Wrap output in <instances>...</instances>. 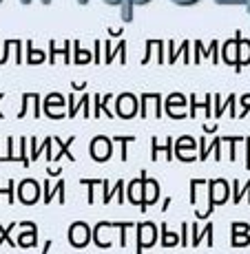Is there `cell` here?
<instances>
[{"instance_id": "9c48e42d", "label": "cell", "mask_w": 250, "mask_h": 254, "mask_svg": "<svg viewBox=\"0 0 250 254\" xmlns=\"http://www.w3.org/2000/svg\"><path fill=\"white\" fill-rule=\"evenodd\" d=\"M204 239H208V246H213V223H208L202 230H199L197 223H193V226H190V246L197 248Z\"/></svg>"}, {"instance_id": "9a60e30c", "label": "cell", "mask_w": 250, "mask_h": 254, "mask_svg": "<svg viewBox=\"0 0 250 254\" xmlns=\"http://www.w3.org/2000/svg\"><path fill=\"white\" fill-rule=\"evenodd\" d=\"M166 45L170 47V56H168V62H170V64H173V62L177 60V56H184V64H190V58H188L190 42H188V40H184V42H182V47H179L177 51H175V49H173V45H170V42H166Z\"/></svg>"}, {"instance_id": "d4e9b609", "label": "cell", "mask_w": 250, "mask_h": 254, "mask_svg": "<svg viewBox=\"0 0 250 254\" xmlns=\"http://www.w3.org/2000/svg\"><path fill=\"white\" fill-rule=\"evenodd\" d=\"M197 146H199V148H202V150H199V159H202V162H204V159L208 157L210 148H208V146H206V139H199V141H197Z\"/></svg>"}, {"instance_id": "52a82bcc", "label": "cell", "mask_w": 250, "mask_h": 254, "mask_svg": "<svg viewBox=\"0 0 250 254\" xmlns=\"http://www.w3.org/2000/svg\"><path fill=\"white\" fill-rule=\"evenodd\" d=\"M195 148H197V141L193 137H188V135H184V137L177 139L175 155H177V159H182V162H195V159H199V155L195 153Z\"/></svg>"}, {"instance_id": "4fadbf2b", "label": "cell", "mask_w": 250, "mask_h": 254, "mask_svg": "<svg viewBox=\"0 0 250 254\" xmlns=\"http://www.w3.org/2000/svg\"><path fill=\"white\" fill-rule=\"evenodd\" d=\"M153 2V0H126V4L120 9V18L124 22H133V9L135 7H144V4Z\"/></svg>"}, {"instance_id": "e0dca14e", "label": "cell", "mask_w": 250, "mask_h": 254, "mask_svg": "<svg viewBox=\"0 0 250 254\" xmlns=\"http://www.w3.org/2000/svg\"><path fill=\"white\" fill-rule=\"evenodd\" d=\"M115 194H117V199H120V203H124V182H122V179L113 186V190H109V192L104 194V199H102V201H104V203H111V199H113Z\"/></svg>"}, {"instance_id": "5bb4252c", "label": "cell", "mask_w": 250, "mask_h": 254, "mask_svg": "<svg viewBox=\"0 0 250 254\" xmlns=\"http://www.w3.org/2000/svg\"><path fill=\"white\" fill-rule=\"evenodd\" d=\"M142 199H144V186H142V177L129 182V201L135 206H142Z\"/></svg>"}, {"instance_id": "ffe728a7", "label": "cell", "mask_w": 250, "mask_h": 254, "mask_svg": "<svg viewBox=\"0 0 250 254\" xmlns=\"http://www.w3.org/2000/svg\"><path fill=\"white\" fill-rule=\"evenodd\" d=\"M230 243H233L235 248L250 246V234H233V239H230Z\"/></svg>"}, {"instance_id": "836d02e7", "label": "cell", "mask_w": 250, "mask_h": 254, "mask_svg": "<svg viewBox=\"0 0 250 254\" xmlns=\"http://www.w3.org/2000/svg\"><path fill=\"white\" fill-rule=\"evenodd\" d=\"M0 2H4V0H0ZM20 2H22V4H31L33 0H20Z\"/></svg>"}, {"instance_id": "83f0119b", "label": "cell", "mask_w": 250, "mask_h": 254, "mask_svg": "<svg viewBox=\"0 0 250 254\" xmlns=\"http://www.w3.org/2000/svg\"><path fill=\"white\" fill-rule=\"evenodd\" d=\"M102 2H106V4H109V7H124V4H126V0H102Z\"/></svg>"}, {"instance_id": "484cf974", "label": "cell", "mask_w": 250, "mask_h": 254, "mask_svg": "<svg viewBox=\"0 0 250 254\" xmlns=\"http://www.w3.org/2000/svg\"><path fill=\"white\" fill-rule=\"evenodd\" d=\"M173 4H177V7H195V4H199L202 0H170Z\"/></svg>"}, {"instance_id": "3957f363", "label": "cell", "mask_w": 250, "mask_h": 254, "mask_svg": "<svg viewBox=\"0 0 250 254\" xmlns=\"http://www.w3.org/2000/svg\"><path fill=\"white\" fill-rule=\"evenodd\" d=\"M135 230H137V254H142L144 248L155 246V241H158V228H155L153 221L137 223Z\"/></svg>"}, {"instance_id": "7a4b0ae2", "label": "cell", "mask_w": 250, "mask_h": 254, "mask_svg": "<svg viewBox=\"0 0 250 254\" xmlns=\"http://www.w3.org/2000/svg\"><path fill=\"white\" fill-rule=\"evenodd\" d=\"M89 241H93V230L89 228V223L84 221H76L69 228V243L73 248H84L89 246Z\"/></svg>"}, {"instance_id": "5b68a950", "label": "cell", "mask_w": 250, "mask_h": 254, "mask_svg": "<svg viewBox=\"0 0 250 254\" xmlns=\"http://www.w3.org/2000/svg\"><path fill=\"white\" fill-rule=\"evenodd\" d=\"M230 188H233V186H230L226 179H210L208 182V199H210V203H213V208L228 201Z\"/></svg>"}, {"instance_id": "4dcf8cb0", "label": "cell", "mask_w": 250, "mask_h": 254, "mask_svg": "<svg viewBox=\"0 0 250 254\" xmlns=\"http://www.w3.org/2000/svg\"><path fill=\"white\" fill-rule=\"evenodd\" d=\"M42 4H51L53 0H40ZM78 4H82V7H84V4H89V0H78Z\"/></svg>"}, {"instance_id": "ac0fdd59", "label": "cell", "mask_w": 250, "mask_h": 254, "mask_svg": "<svg viewBox=\"0 0 250 254\" xmlns=\"http://www.w3.org/2000/svg\"><path fill=\"white\" fill-rule=\"evenodd\" d=\"M36 243H38V230H29L27 234H20V239H18L20 248H33Z\"/></svg>"}, {"instance_id": "f546056e", "label": "cell", "mask_w": 250, "mask_h": 254, "mask_svg": "<svg viewBox=\"0 0 250 254\" xmlns=\"http://www.w3.org/2000/svg\"><path fill=\"white\" fill-rule=\"evenodd\" d=\"M233 104H235V95H230V97H228V102H226V106H233ZM222 113H224V106L217 111V115H222Z\"/></svg>"}, {"instance_id": "d6a6232c", "label": "cell", "mask_w": 250, "mask_h": 254, "mask_svg": "<svg viewBox=\"0 0 250 254\" xmlns=\"http://www.w3.org/2000/svg\"><path fill=\"white\" fill-rule=\"evenodd\" d=\"M49 175H60V168H49Z\"/></svg>"}, {"instance_id": "30bf717a", "label": "cell", "mask_w": 250, "mask_h": 254, "mask_svg": "<svg viewBox=\"0 0 250 254\" xmlns=\"http://www.w3.org/2000/svg\"><path fill=\"white\" fill-rule=\"evenodd\" d=\"M237 51H239L237 38H233V40H226V42H224V62H226L228 66L233 64L235 69L239 71V56H237Z\"/></svg>"}, {"instance_id": "1f68e13d", "label": "cell", "mask_w": 250, "mask_h": 254, "mask_svg": "<svg viewBox=\"0 0 250 254\" xmlns=\"http://www.w3.org/2000/svg\"><path fill=\"white\" fill-rule=\"evenodd\" d=\"M51 243H53V241H47V243H45V248H42V252H45V254L49 252V248H51Z\"/></svg>"}, {"instance_id": "7c38bea8", "label": "cell", "mask_w": 250, "mask_h": 254, "mask_svg": "<svg viewBox=\"0 0 250 254\" xmlns=\"http://www.w3.org/2000/svg\"><path fill=\"white\" fill-rule=\"evenodd\" d=\"M235 38H237V45H239V69H242V66L250 64V40H244L242 31L235 33Z\"/></svg>"}, {"instance_id": "d6986e66", "label": "cell", "mask_w": 250, "mask_h": 254, "mask_svg": "<svg viewBox=\"0 0 250 254\" xmlns=\"http://www.w3.org/2000/svg\"><path fill=\"white\" fill-rule=\"evenodd\" d=\"M239 186H242L239 182H233V190H235V199H233V201L235 203H242V197H244V194H248V203H250V182L244 186V188H239Z\"/></svg>"}, {"instance_id": "277c9868", "label": "cell", "mask_w": 250, "mask_h": 254, "mask_svg": "<svg viewBox=\"0 0 250 254\" xmlns=\"http://www.w3.org/2000/svg\"><path fill=\"white\" fill-rule=\"evenodd\" d=\"M40 190H42V184H38L36 179H22V182L18 184V199H20L24 206L38 203Z\"/></svg>"}, {"instance_id": "603a6c76", "label": "cell", "mask_w": 250, "mask_h": 254, "mask_svg": "<svg viewBox=\"0 0 250 254\" xmlns=\"http://www.w3.org/2000/svg\"><path fill=\"white\" fill-rule=\"evenodd\" d=\"M188 232H190V223H182V241H179V246H190V237H188Z\"/></svg>"}, {"instance_id": "f1b7e54d", "label": "cell", "mask_w": 250, "mask_h": 254, "mask_svg": "<svg viewBox=\"0 0 250 254\" xmlns=\"http://www.w3.org/2000/svg\"><path fill=\"white\" fill-rule=\"evenodd\" d=\"M246 168H250V137L246 139Z\"/></svg>"}, {"instance_id": "2e32d148", "label": "cell", "mask_w": 250, "mask_h": 254, "mask_svg": "<svg viewBox=\"0 0 250 254\" xmlns=\"http://www.w3.org/2000/svg\"><path fill=\"white\" fill-rule=\"evenodd\" d=\"M160 230H162V246H164V248H173V246H177V243L182 241V237H177V234L166 230V223L164 221L160 223Z\"/></svg>"}, {"instance_id": "cb8c5ba5", "label": "cell", "mask_w": 250, "mask_h": 254, "mask_svg": "<svg viewBox=\"0 0 250 254\" xmlns=\"http://www.w3.org/2000/svg\"><path fill=\"white\" fill-rule=\"evenodd\" d=\"M215 148V159H222V137H215L213 139V146H210V150Z\"/></svg>"}, {"instance_id": "4316f807", "label": "cell", "mask_w": 250, "mask_h": 254, "mask_svg": "<svg viewBox=\"0 0 250 254\" xmlns=\"http://www.w3.org/2000/svg\"><path fill=\"white\" fill-rule=\"evenodd\" d=\"M230 7H244L246 9V13L250 16V0H233V4Z\"/></svg>"}, {"instance_id": "8fae6325", "label": "cell", "mask_w": 250, "mask_h": 254, "mask_svg": "<svg viewBox=\"0 0 250 254\" xmlns=\"http://www.w3.org/2000/svg\"><path fill=\"white\" fill-rule=\"evenodd\" d=\"M65 182H58L56 186H51L49 182L42 184V188H45V203H51L53 201V194H58V203H65Z\"/></svg>"}, {"instance_id": "7402d4cb", "label": "cell", "mask_w": 250, "mask_h": 254, "mask_svg": "<svg viewBox=\"0 0 250 254\" xmlns=\"http://www.w3.org/2000/svg\"><path fill=\"white\" fill-rule=\"evenodd\" d=\"M230 232H233V234H250V226H248V223L235 221L233 226H230Z\"/></svg>"}, {"instance_id": "6da1fadb", "label": "cell", "mask_w": 250, "mask_h": 254, "mask_svg": "<svg viewBox=\"0 0 250 254\" xmlns=\"http://www.w3.org/2000/svg\"><path fill=\"white\" fill-rule=\"evenodd\" d=\"M140 113V100L133 93H120L115 97V117L122 120H133Z\"/></svg>"}, {"instance_id": "ba28073f", "label": "cell", "mask_w": 250, "mask_h": 254, "mask_svg": "<svg viewBox=\"0 0 250 254\" xmlns=\"http://www.w3.org/2000/svg\"><path fill=\"white\" fill-rule=\"evenodd\" d=\"M142 186H144V199H142V210H146L149 206H153L160 197V182L151 179L146 175V170H142Z\"/></svg>"}, {"instance_id": "44dd1931", "label": "cell", "mask_w": 250, "mask_h": 254, "mask_svg": "<svg viewBox=\"0 0 250 254\" xmlns=\"http://www.w3.org/2000/svg\"><path fill=\"white\" fill-rule=\"evenodd\" d=\"M133 139H135V137H131V135H129V137H115V141L122 146V150H120V155H122V162H126V159H129V155H126V144H131V141H133Z\"/></svg>"}, {"instance_id": "8992f818", "label": "cell", "mask_w": 250, "mask_h": 254, "mask_svg": "<svg viewBox=\"0 0 250 254\" xmlns=\"http://www.w3.org/2000/svg\"><path fill=\"white\" fill-rule=\"evenodd\" d=\"M113 155V139L104 137V135H97L91 141V157L95 162H106Z\"/></svg>"}]
</instances>
